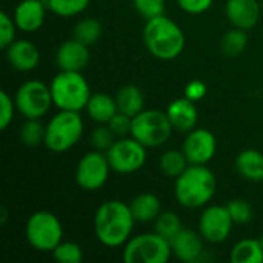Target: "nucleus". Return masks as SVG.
Segmentation results:
<instances>
[{
    "mask_svg": "<svg viewBox=\"0 0 263 263\" xmlns=\"http://www.w3.org/2000/svg\"><path fill=\"white\" fill-rule=\"evenodd\" d=\"M111 171L106 153L94 149L82 156L79 160L76 168V182L85 191H97L108 182Z\"/></svg>",
    "mask_w": 263,
    "mask_h": 263,
    "instance_id": "nucleus-11",
    "label": "nucleus"
},
{
    "mask_svg": "<svg viewBox=\"0 0 263 263\" xmlns=\"http://www.w3.org/2000/svg\"><path fill=\"white\" fill-rule=\"evenodd\" d=\"M166 116L173 125V128L179 133H190L197 126L199 111L196 102L186 99L185 96L173 100L166 108Z\"/></svg>",
    "mask_w": 263,
    "mask_h": 263,
    "instance_id": "nucleus-19",
    "label": "nucleus"
},
{
    "mask_svg": "<svg viewBox=\"0 0 263 263\" xmlns=\"http://www.w3.org/2000/svg\"><path fill=\"white\" fill-rule=\"evenodd\" d=\"M237 173L250 182H263V153L259 149H243L236 157Z\"/></svg>",
    "mask_w": 263,
    "mask_h": 263,
    "instance_id": "nucleus-21",
    "label": "nucleus"
},
{
    "mask_svg": "<svg viewBox=\"0 0 263 263\" xmlns=\"http://www.w3.org/2000/svg\"><path fill=\"white\" fill-rule=\"evenodd\" d=\"M18 28H17L12 15L2 11L0 12V48L2 49H6L15 40V31Z\"/></svg>",
    "mask_w": 263,
    "mask_h": 263,
    "instance_id": "nucleus-35",
    "label": "nucleus"
},
{
    "mask_svg": "<svg viewBox=\"0 0 263 263\" xmlns=\"http://www.w3.org/2000/svg\"><path fill=\"white\" fill-rule=\"evenodd\" d=\"M143 42L149 54L159 60H174L185 49L183 29L165 14L146 20L143 26Z\"/></svg>",
    "mask_w": 263,
    "mask_h": 263,
    "instance_id": "nucleus-3",
    "label": "nucleus"
},
{
    "mask_svg": "<svg viewBox=\"0 0 263 263\" xmlns=\"http://www.w3.org/2000/svg\"><path fill=\"white\" fill-rule=\"evenodd\" d=\"M85 109L89 119L99 125H106L119 112L116 97L106 92H92Z\"/></svg>",
    "mask_w": 263,
    "mask_h": 263,
    "instance_id": "nucleus-20",
    "label": "nucleus"
},
{
    "mask_svg": "<svg viewBox=\"0 0 263 263\" xmlns=\"http://www.w3.org/2000/svg\"><path fill=\"white\" fill-rule=\"evenodd\" d=\"M225 12L234 28L250 31L260 18V5L257 0H227Z\"/></svg>",
    "mask_w": 263,
    "mask_h": 263,
    "instance_id": "nucleus-17",
    "label": "nucleus"
},
{
    "mask_svg": "<svg viewBox=\"0 0 263 263\" xmlns=\"http://www.w3.org/2000/svg\"><path fill=\"white\" fill-rule=\"evenodd\" d=\"M259 240H260V243H262V248H263V234L260 236V239H259Z\"/></svg>",
    "mask_w": 263,
    "mask_h": 263,
    "instance_id": "nucleus-40",
    "label": "nucleus"
},
{
    "mask_svg": "<svg viewBox=\"0 0 263 263\" xmlns=\"http://www.w3.org/2000/svg\"><path fill=\"white\" fill-rule=\"evenodd\" d=\"M176 2L182 11H185L186 14H193V15L206 12L214 3V0H176Z\"/></svg>",
    "mask_w": 263,
    "mask_h": 263,
    "instance_id": "nucleus-38",
    "label": "nucleus"
},
{
    "mask_svg": "<svg viewBox=\"0 0 263 263\" xmlns=\"http://www.w3.org/2000/svg\"><path fill=\"white\" fill-rule=\"evenodd\" d=\"M89 63V46L77 39L65 40L55 51V65L60 71H83Z\"/></svg>",
    "mask_w": 263,
    "mask_h": 263,
    "instance_id": "nucleus-14",
    "label": "nucleus"
},
{
    "mask_svg": "<svg viewBox=\"0 0 263 263\" xmlns=\"http://www.w3.org/2000/svg\"><path fill=\"white\" fill-rule=\"evenodd\" d=\"M94 234L97 240L106 248L125 247L133 237L136 219L131 213L129 203L112 199L103 202L94 214Z\"/></svg>",
    "mask_w": 263,
    "mask_h": 263,
    "instance_id": "nucleus-1",
    "label": "nucleus"
},
{
    "mask_svg": "<svg viewBox=\"0 0 263 263\" xmlns=\"http://www.w3.org/2000/svg\"><path fill=\"white\" fill-rule=\"evenodd\" d=\"M216 190V176L206 165H188L174 183L176 200L188 210L206 206L213 200Z\"/></svg>",
    "mask_w": 263,
    "mask_h": 263,
    "instance_id": "nucleus-2",
    "label": "nucleus"
},
{
    "mask_svg": "<svg viewBox=\"0 0 263 263\" xmlns=\"http://www.w3.org/2000/svg\"><path fill=\"white\" fill-rule=\"evenodd\" d=\"M116 139H117V137L114 136V133L109 129L108 125H100V126H97V128L91 133V137H89L92 148L97 149V151H102V153H106V151L112 146V143L116 142Z\"/></svg>",
    "mask_w": 263,
    "mask_h": 263,
    "instance_id": "nucleus-33",
    "label": "nucleus"
},
{
    "mask_svg": "<svg viewBox=\"0 0 263 263\" xmlns=\"http://www.w3.org/2000/svg\"><path fill=\"white\" fill-rule=\"evenodd\" d=\"M17 111L25 119H42L54 105L51 88L42 80L23 82L14 96Z\"/></svg>",
    "mask_w": 263,
    "mask_h": 263,
    "instance_id": "nucleus-9",
    "label": "nucleus"
},
{
    "mask_svg": "<svg viewBox=\"0 0 263 263\" xmlns=\"http://www.w3.org/2000/svg\"><path fill=\"white\" fill-rule=\"evenodd\" d=\"M54 106L60 111H82L91 97V88L80 71H59L51 80Z\"/></svg>",
    "mask_w": 263,
    "mask_h": 263,
    "instance_id": "nucleus-4",
    "label": "nucleus"
},
{
    "mask_svg": "<svg viewBox=\"0 0 263 263\" xmlns=\"http://www.w3.org/2000/svg\"><path fill=\"white\" fill-rule=\"evenodd\" d=\"M248 46V34L245 29L234 28L223 34L220 42V49L227 57H239Z\"/></svg>",
    "mask_w": 263,
    "mask_h": 263,
    "instance_id": "nucleus-27",
    "label": "nucleus"
},
{
    "mask_svg": "<svg viewBox=\"0 0 263 263\" xmlns=\"http://www.w3.org/2000/svg\"><path fill=\"white\" fill-rule=\"evenodd\" d=\"M111 170L119 174H133L142 170L146 163V146L136 140L133 136L119 137L106 151Z\"/></svg>",
    "mask_w": 263,
    "mask_h": 263,
    "instance_id": "nucleus-10",
    "label": "nucleus"
},
{
    "mask_svg": "<svg viewBox=\"0 0 263 263\" xmlns=\"http://www.w3.org/2000/svg\"><path fill=\"white\" fill-rule=\"evenodd\" d=\"M5 55H6L8 63L20 72H29V71L35 69L39 66L40 57H42L37 45L26 39L14 40L5 49Z\"/></svg>",
    "mask_w": 263,
    "mask_h": 263,
    "instance_id": "nucleus-16",
    "label": "nucleus"
},
{
    "mask_svg": "<svg viewBox=\"0 0 263 263\" xmlns=\"http://www.w3.org/2000/svg\"><path fill=\"white\" fill-rule=\"evenodd\" d=\"M48 5L43 0H20L14 9L12 18L22 32H35L39 31L46 17Z\"/></svg>",
    "mask_w": 263,
    "mask_h": 263,
    "instance_id": "nucleus-15",
    "label": "nucleus"
},
{
    "mask_svg": "<svg viewBox=\"0 0 263 263\" xmlns=\"http://www.w3.org/2000/svg\"><path fill=\"white\" fill-rule=\"evenodd\" d=\"M188 165H190V162L182 149L165 151L159 159V166H160L162 173L166 177L174 179V180L188 168Z\"/></svg>",
    "mask_w": 263,
    "mask_h": 263,
    "instance_id": "nucleus-25",
    "label": "nucleus"
},
{
    "mask_svg": "<svg viewBox=\"0 0 263 263\" xmlns=\"http://www.w3.org/2000/svg\"><path fill=\"white\" fill-rule=\"evenodd\" d=\"M83 136V119L79 111H60L46 123L43 145L51 153H66Z\"/></svg>",
    "mask_w": 263,
    "mask_h": 263,
    "instance_id": "nucleus-5",
    "label": "nucleus"
},
{
    "mask_svg": "<svg viewBox=\"0 0 263 263\" xmlns=\"http://www.w3.org/2000/svg\"><path fill=\"white\" fill-rule=\"evenodd\" d=\"M54 260L59 263H80L83 260V250L76 242L62 240L52 251Z\"/></svg>",
    "mask_w": 263,
    "mask_h": 263,
    "instance_id": "nucleus-31",
    "label": "nucleus"
},
{
    "mask_svg": "<svg viewBox=\"0 0 263 263\" xmlns=\"http://www.w3.org/2000/svg\"><path fill=\"white\" fill-rule=\"evenodd\" d=\"M102 23L97 18L92 17H85L79 20L72 29V37L77 39L79 42L85 43L86 46H92L97 43L102 37Z\"/></svg>",
    "mask_w": 263,
    "mask_h": 263,
    "instance_id": "nucleus-26",
    "label": "nucleus"
},
{
    "mask_svg": "<svg viewBox=\"0 0 263 263\" xmlns=\"http://www.w3.org/2000/svg\"><path fill=\"white\" fill-rule=\"evenodd\" d=\"M129 208H131V213H133L136 222H140V223L154 222L157 219V216L162 213L160 199L153 193L137 194L131 200Z\"/></svg>",
    "mask_w": 263,
    "mask_h": 263,
    "instance_id": "nucleus-22",
    "label": "nucleus"
},
{
    "mask_svg": "<svg viewBox=\"0 0 263 263\" xmlns=\"http://www.w3.org/2000/svg\"><path fill=\"white\" fill-rule=\"evenodd\" d=\"M174 128L166 116V111L143 109L133 117L131 136L146 148H157L165 145Z\"/></svg>",
    "mask_w": 263,
    "mask_h": 263,
    "instance_id": "nucleus-8",
    "label": "nucleus"
},
{
    "mask_svg": "<svg viewBox=\"0 0 263 263\" xmlns=\"http://www.w3.org/2000/svg\"><path fill=\"white\" fill-rule=\"evenodd\" d=\"M43 2H46V0H43Z\"/></svg>",
    "mask_w": 263,
    "mask_h": 263,
    "instance_id": "nucleus-41",
    "label": "nucleus"
},
{
    "mask_svg": "<svg viewBox=\"0 0 263 263\" xmlns=\"http://www.w3.org/2000/svg\"><path fill=\"white\" fill-rule=\"evenodd\" d=\"M133 6L145 20H149L165 14L166 0H133Z\"/></svg>",
    "mask_w": 263,
    "mask_h": 263,
    "instance_id": "nucleus-32",
    "label": "nucleus"
},
{
    "mask_svg": "<svg viewBox=\"0 0 263 263\" xmlns=\"http://www.w3.org/2000/svg\"><path fill=\"white\" fill-rule=\"evenodd\" d=\"M203 237L199 231L182 228V231L171 240L173 254L183 263H196L203 254Z\"/></svg>",
    "mask_w": 263,
    "mask_h": 263,
    "instance_id": "nucleus-18",
    "label": "nucleus"
},
{
    "mask_svg": "<svg viewBox=\"0 0 263 263\" xmlns=\"http://www.w3.org/2000/svg\"><path fill=\"white\" fill-rule=\"evenodd\" d=\"M116 102H117V108L120 112L134 117L139 112L143 111L145 106V96L142 92V89L136 85H125L122 86L117 94H116Z\"/></svg>",
    "mask_w": 263,
    "mask_h": 263,
    "instance_id": "nucleus-23",
    "label": "nucleus"
},
{
    "mask_svg": "<svg viewBox=\"0 0 263 263\" xmlns=\"http://www.w3.org/2000/svg\"><path fill=\"white\" fill-rule=\"evenodd\" d=\"M231 263H263V248L259 239H242L230 251Z\"/></svg>",
    "mask_w": 263,
    "mask_h": 263,
    "instance_id": "nucleus-24",
    "label": "nucleus"
},
{
    "mask_svg": "<svg viewBox=\"0 0 263 263\" xmlns=\"http://www.w3.org/2000/svg\"><path fill=\"white\" fill-rule=\"evenodd\" d=\"M171 256V242L156 231L137 234L123 247L125 263H166Z\"/></svg>",
    "mask_w": 263,
    "mask_h": 263,
    "instance_id": "nucleus-7",
    "label": "nucleus"
},
{
    "mask_svg": "<svg viewBox=\"0 0 263 263\" xmlns=\"http://www.w3.org/2000/svg\"><path fill=\"white\" fill-rule=\"evenodd\" d=\"M15 100L6 92H0V129L5 131L14 120V112H15Z\"/></svg>",
    "mask_w": 263,
    "mask_h": 263,
    "instance_id": "nucleus-36",
    "label": "nucleus"
},
{
    "mask_svg": "<svg viewBox=\"0 0 263 263\" xmlns=\"http://www.w3.org/2000/svg\"><path fill=\"white\" fill-rule=\"evenodd\" d=\"M206 91H208L206 85H205L202 80L196 79V80H191V82H188V83L185 85L183 96H185L186 99H190V100H193V102L197 103V102H200V100L206 96Z\"/></svg>",
    "mask_w": 263,
    "mask_h": 263,
    "instance_id": "nucleus-39",
    "label": "nucleus"
},
{
    "mask_svg": "<svg viewBox=\"0 0 263 263\" xmlns=\"http://www.w3.org/2000/svg\"><path fill=\"white\" fill-rule=\"evenodd\" d=\"M182 151L186 156L190 165H206L214 159L217 151L216 136L210 129L194 128L186 133Z\"/></svg>",
    "mask_w": 263,
    "mask_h": 263,
    "instance_id": "nucleus-13",
    "label": "nucleus"
},
{
    "mask_svg": "<svg viewBox=\"0 0 263 263\" xmlns=\"http://www.w3.org/2000/svg\"><path fill=\"white\" fill-rule=\"evenodd\" d=\"M45 129L46 125H43L40 119H25L18 128V139L26 146L42 145L45 142Z\"/></svg>",
    "mask_w": 263,
    "mask_h": 263,
    "instance_id": "nucleus-28",
    "label": "nucleus"
},
{
    "mask_svg": "<svg viewBox=\"0 0 263 263\" xmlns=\"http://www.w3.org/2000/svg\"><path fill=\"white\" fill-rule=\"evenodd\" d=\"M227 206L236 225H245L253 219V206L243 199H233Z\"/></svg>",
    "mask_w": 263,
    "mask_h": 263,
    "instance_id": "nucleus-34",
    "label": "nucleus"
},
{
    "mask_svg": "<svg viewBox=\"0 0 263 263\" xmlns=\"http://www.w3.org/2000/svg\"><path fill=\"white\" fill-rule=\"evenodd\" d=\"M182 220L174 211H162L154 220V231L170 242L182 231Z\"/></svg>",
    "mask_w": 263,
    "mask_h": 263,
    "instance_id": "nucleus-29",
    "label": "nucleus"
},
{
    "mask_svg": "<svg viewBox=\"0 0 263 263\" xmlns=\"http://www.w3.org/2000/svg\"><path fill=\"white\" fill-rule=\"evenodd\" d=\"M26 242L40 253H52L63 240V225L51 211L32 213L25 225Z\"/></svg>",
    "mask_w": 263,
    "mask_h": 263,
    "instance_id": "nucleus-6",
    "label": "nucleus"
},
{
    "mask_svg": "<svg viewBox=\"0 0 263 263\" xmlns=\"http://www.w3.org/2000/svg\"><path fill=\"white\" fill-rule=\"evenodd\" d=\"M109 129L114 133V136L119 137H128L131 136V128H133V117L123 114V112H117L108 123Z\"/></svg>",
    "mask_w": 263,
    "mask_h": 263,
    "instance_id": "nucleus-37",
    "label": "nucleus"
},
{
    "mask_svg": "<svg viewBox=\"0 0 263 263\" xmlns=\"http://www.w3.org/2000/svg\"><path fill=\"white\" fill-rule=\"evenodd\" d=\"M91 0H46L48 9L59 17H74L82 14Z\"/></svg>",
    "mask_w": 263,
    "mask_h": 263,
    "instance_id": "nucleus-30",
    "label": "nucleus"
},
{
    "mask_svg": "<svg viewBox=\"0 0 263 263\" xmlns=\"http://www.w3.org/2000/svg\"><path fill=\"white\" fill-rule=\"evenodd\" d=\"M234 225L227 205H210L202 211L197 228L205 242L217 245L230 237Z\"/></svg>",
    "mask_w": 263,
    "mask_h": 263,
    "instance_id": "nucleus-12",
    "label": "nucleus"
}]
</instances>
